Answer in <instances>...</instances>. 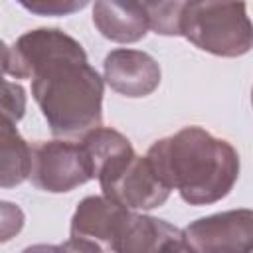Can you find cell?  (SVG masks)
<instances>
[{"label":"cell","instance_id":"6da1fadb","mask_svg":"<svg viewBox=\"0 0 253 253\" xmlns=\"http://www.w3.org/2000/svg\"><path fill=\"white\" fill-rule=\"evenodd\" d=\"M8 75L32 79V95L55 136H77L103 121V79L81 43L57 28L22 34L8 49Z\"/></svg>","mask_w":253,"mask_h":253},{"label":"cell","instance_id":"7a4b0ae2","mask_svg":"<svg viewBox=\"0 0 253 253\" xmlns=\"http://www.w3.org/2000/svg\"><path fill=\"white\" fill-rule=\"evenodd\" d=\"M146 158L156 176L190 206L225 198L239 178V154L202 126H184L156 140Z\"/></svg>","mask_w":253,"mask_h":253},{"label":"cell","instance_id":"3957f363","mask_svg":"<svg viewBox=\"0 0 253 253\" xmlns=\"http://www.w3.org/2000/svg\"><path fill=\"white\" fill-rule=\"evenodd\" d=\"M180 36L208 53L239 57L251 49L247 6L243 0L188 2Z\"/></svg>","mask_w":253,"mask_h":253},{"label":"cell","instance_id":"277c9868","mask_svg":"<svg viewBox=\"0 0 253 253\" xmlns=\"http://www.w3.org/2000/svg\"><path fill=\"white\" fill-rule=\"evenodd\" d=\"M103 196L128 208V210H152L162 206L170 188L156 176L146 156L134 154V150L111 160L97 176Z\"/></svg>","mask_w":253,"mask_h":253},{"label":"cell","instance_id":"5b68a950","mask_svg":"<svg viewBox=\"0 0 253 253\" xmlns=\"http://www.w3.org/2000/svg\"><path fill=\"white\" fill-rule=\"evenodd\" d=\"M32 184L43 192L63 194L93 180L87 156L79 142L38 140L30 146Z\"/></svg>","mask_w":253,"mask_h":253},{"label":"cell","instance_id":"8992f818","mask_svg":"<svg viewBox=\"0 0 253 253\" xmlns=\"http://www.w3.org/2000/svg\"><path fill=\"white\" fill-rule=\"evenodd\" d=\"M132 210L107 196H87L73 211L67 249L117 251L126 219Z\"/></svg>","mask_w":253,"mask_h":253},{"label":"cell","instance_id":"52a82bcc","mask_svg":"<svg viewBox=\"0 0 253 253\" xmlns=\"http://www.w3.org/2000/svg\"><path fill=\"white\" fill-rule=\"evenodd\" d=\"M182 235L186 249L192 251H249L253 247V211L245 208L200 217Z\"/></svg>","mask_w":253,"mask_h":253},{"label":"cell","instance_id":"ba28073f","mask_svg":"<svg viewBox=\"0 0 253 253\" xmlns=\"http://www.w3.org/2000/svg\"><path fill=\"white\" fill-rule=\"evenodd\" d=\"M105 81L125 97L138 99L150 95L160 85V65L138 49H115L103 63Z\"/></svg>","mask_w":253,"mask_h":253},{"label":"cell","instance_id":"9c48e42d","mask_svg":"<svg viewBox=\"0 0 253 253\" xmlns=\"http://www.w3.org/2000/svg\"><path fill=\"white\" fill-rule=\"evenodd\" d=\"M93 24L99 34L117 43H132L146 36L148 18L134 0H95Z\"/></svg>","mask_w":253,"mask_h":253},{"label":"cell","instance_id":"30bf717a","mask_svg":"<svg viewBox=\"0 0 253 253\" xmlns=\"http://www.w3.org/2000/svg\"><path fill=\"white\" fill-rule=\"evenodd\" d=\"M184 235L172 223L140 215L130 211L123 237L119 241L117 251L123 253H150V251H184Z\"/></svg>","mask_w":253,"mask_h":253},{"label":"cell","instance_id":"8fae6325","mask_svg":"<svg viewBox=\"0 0 253 253\" xmlns=\"http://www.w3.org/2000/svg\"><path fill=\"white\" fill-rule=\"evenodd\" d=\"M16 125L18 119L0 109V188H14L30 174V144Z\"/></svg>","mask_w":253,"mask_h":253},{"label":"cell","instance_id":"7c38bea8","mask_svg":"<svg viewBox=\"0 0 253 253\" xmlns=\"http://www.w3.org/2000/svg\"><path fill=\"white\" fill-rule=\"evenodd\" d=\"M79 144L83 146V152L87 156V162H89L93 178H97L99 172L111 160H115L121 154L132 150V144L125 134H121L115 128H105L101 125L91 128V130H87Z\"/></svg>","mask_w":253,"mask_h":253},{"label":"cell","instance_id":"4fadbf2b","mask_svg":"<svg viewBox=\"0 0 253 253\" xmlns=\"http://www.w3.org/2000/svg\"><path fill=\"white\" fill-rule=\"evenodd\" d=\"M186 0H154L146 8L148 30L160 36H180Z\"/></svg>","mask_w":253,"mask_h":253},{"label":"cell","instance_id":"5bb4252c","mask_svg":"<svg viewBox=\"0 0 253 253\" xmlns=\"http://www.w3.org/2000/svg\"><path fill=\"white\" fill-rule=\"evenodd\" d=\"M36 16H69L83 10L89 0H16Z\"/></svg>","mask_w":253,"mask_h":253},{"label":"cell","instance_id":"9a60e30c","mask_svg":"<svg viewBox=\"0 0 253 253\" xmlns=\"http://www.w3.org/2000/svg\"><path fill=\"white\" fill-rule=\"evenodd\" d=\"M24 221L26 215L20 206L0 200V243H6L12 237H16L22 231Z\"/></svg>","mask_w":253,"mask_h":253},{"label":"cell","instance_id":"2e32d148","mask_svg":"<svg viewBox=\"0 0 253 253\" xmlns=\"http://www.w3.org/2000/svg\"><path fill=\"white\" fill-rule=\"evenodd\" d=\"M0 109L14 115L18 121L26 113V91L20 83L0 79Z\"/></svg>","mask_w":253,"mask_h":253},{"label":"cell","instance_id":"e0dca14e","mask_svg":"<svg viewBox=\"0 0 253 253\" xmlns=\"http://www.w3.org/2000/svg\"><path fill=\"white\" fill-rule=\"evenodd\" d=\"M8 45L0 40V79H4V75L8 73Z\"/></svg>","mask_w":253,"mask_h":253},{"label":"cell","instance_id":"ac0fdd59","mask_svg":"<svg viewBox=\"0 0 253 253\" xmlns=\"http://www.w3.org/2000/svg\"><path fill=\"white\" fill-rule=\"evenodd\" d=\"M134 2H136V4H140V6L144 8V12H146V8H148V6H150L154 0H134Z\"/></svg>","mask_w":253,"mask_h":253},{"label":"cell","instance_id":"d6986e66","mask_svg":"<svg viewBox=\"0 0 253 253\" xmlns=\"http://www.w3.org/2000/svg\"><path fill=\"white\" fill-rule=\"evenodd\" d=\"M186 2H202V0H186Z\"/></svg>","mask_w":253,"mask_h":253}]
</instances>
